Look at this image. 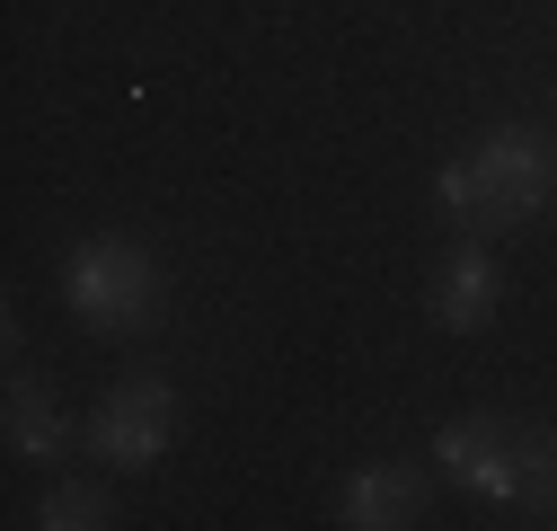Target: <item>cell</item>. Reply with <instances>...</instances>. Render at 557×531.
Masks as SVG:
<instances>
[{
    "instance_id": "6da1fadb",
    "label": "cell",
    "mask_w": 557,
    "mask_h": 531,
    "mask_svg": "<svg viewBox=\"0 0 557 531\" xmlns=\"http://www.w3.org/2000/svg\"><path fill=\"white\" fill-rule=\"evenodd\" d=\"M548 169H557V151L540 143L531 124H496V133H478L460 160H443L434 205H443L460 231H513V222L540 213Z\"/></svg>"
},
{
    "instance_id": "7a4b0ae2",
    "label": "cell",
    "mask_w": 557,
    "mask_h": 531,
    "mask_svg": "<svg viewBox=\"0 0 557 531\" xmlns=\"http://www.w3.org/2000/svg\"><path fill=\"white\" fill-rule=\"evenodd\" d=\"M62 301H72L81 328L98 337H124V328H151L160 310V266L143 239H81L62 257Z\"/></svg>"
},
{
    "instance_id": "3957f363",
    "label": "cell",
    "mask_w": 557,
    "mask_h": 531,
    "mask_svg": "<svg viewBox=\"0 0 557 531\" xmlns=\"http://www.w3.org/2000/svg\"><path fill=\"white\" fill-rule=\"evenodd\" d=\"M434 460L478 505H531V434L513 417H451L434 434Z\"/></svg>"
},
{
    "instance_id": "277c9868",
    "label": "cell",
    "mask_w": 557,
    "mask_h": 531,
    "mask_svg": "<svg viewBox=\"0 0 557 531\" xmlns=\"http://www.w3.org/2000/svg\"><path fill=\"white\" fill-rule=\"evenodd\" d=\"M89 443L107 470H151V460L177 443V390L169 381H124L98 398V417H89Z\"/></svg>"
},
{
    "instance_id": "5b68a950",
    "label": "cell",
    "mask_w": 557,
    "mask_h": 531,
    "mask_svg": "<svg viewBox=\"0 0 557 531\" xmlns=\"http://www.w3.org/2000/svg\"><path fill=\"white\" fill-rule=\"evenodd\" d=\"M416 514H425V479H416L407 460H363V470L336 487V522L345 531H398Z\"/></svg>"
},
{
    "instance_id": "8992f818",
    "label": "cell",
    "mask_w": 557,
    "mask_h": 531,
    "mask_svg": "<svg viewBox=\"0 0 557 531\" xmlns=\"http://www.w3.org/2000/svg\"><path fill=\"white\" fill-rule=\"evenodd\" d=\"M505 301V275H496V257H486L478 239H460L443 257V275H434V328H451V337H478L486 319H496Z\"/></svg>"
},
{
    "instance_id": "52a82bcc",
    "label": "cell",
    "mask_w": 557,
    "mask_h": 531,
    "mask_svg": "<svg viewBox=\"0 0 557 531\" xmlns=\"http://www.w3.org/2000/svg\"><path fill=\"white\" fill-rule=\"evenodd\" d=\"M62 443H72V425H62V408L36 390V381H10V452L27 460H53Z\"/></svg>"
},
{
    "instance_id": "ba28073f",
    "label": "cell",
    "mask_w": 557,
    "mask_h": 531,
    "mask_svg": "<svg viewBox=\"0 0 557 531\" xmlns=\"http://www.w3.org/2000/svg\"><path fill=\"white\" fill-rule=\"evenodd\" d=\"M115 505H107V487H89V479H72V487H45V505H36V522L45 531H98Z\"/></svg>"
},
{
    "instance_id": "9c48e42d",
    "label": "cell",
    "mask_w": 557,
    "mask_h": 531,
    "mask_svg": "<svg viewBox=\"0 0 557 531\" xmlns=\"http://www.w3.org/2000/svg\"><path fill=\"white\" fill-rule=\"evenodd\" d=\"M531 505H548V514H557V425H548V434H531Z\"/></svg>"
}]
</instances>
